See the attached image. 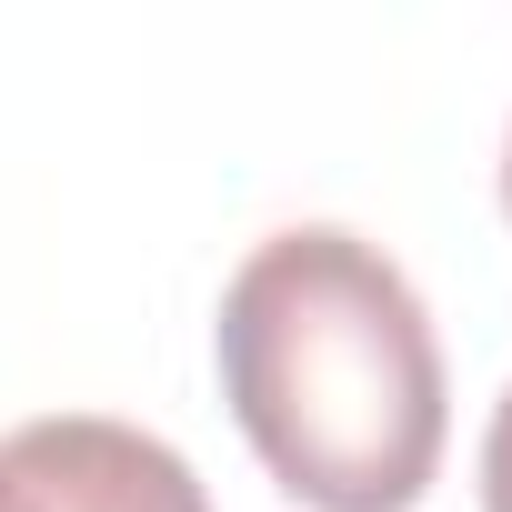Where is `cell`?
I'll return each mask as SVG.
<instances>
[{"instance_id":"obj_2","label":"cell","mask_w":512,"mask_h":512,"mask_svg":"<svg viewBox=\"0 0 512 512\" xmlns=\"http://www.w3.org/2000/svg\"><path fill=\"white\" fill-rule=\"evenodd\" d=\"M0 512H211L201 472L111 412H51L0 432Z\"/></svg>"},{"instance_id":"obj_4","label":"cell","mask_w":512,"mask_h":512,"mask_svg":"<svg viewBox=\"0 0 512 512\" xmlns=\"http://www.w3.org/2000/svg\"><path fill=\"white\" fill-rule=\"evenodd\" d=\"M502 211H512V131H502Z\"/></svg>"},{"instance_id":"obj_1","label":"cell","mask_w":512,"mask_h":512,"mask_svg":"<svg viewBox=\"0 0 512 512\" xmlns=\"http://www.w3.org/2000/svg\"><path fill=\"white\" fill-rule=\"evenodd\" d=\"M221 392L262 472L312 512H412L442 472L452 382L432 312L382 241L292 221L221 292Z\"/></svg>"},{"instance_id":"obj_3","label":"cell","mask_w":512,"mask_h":512,"mask_svg":"<svg viewBox=\"0 0 512 512\" xmlns=\"http://www.w3.org/2000/svg\"><path fill=\"white\" fill-rule=\"evenodd\" d=\"M482 512H512V382L482 422Z\"/></svg>"}]
</instances>
